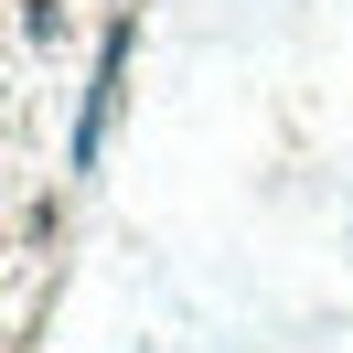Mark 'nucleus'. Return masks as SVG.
<instances>
[{"label":"nucleus","mask_w":353,"mask_h":353,"mask_svg":"<svg viewBox=\"0 0 353 353\" xmlns=\"http://www.w3.org/2000/svg\"><path fill=\"white\" fill-rule=\"evenodd\" d=\"M118 65H129V32H108V65H97V97H86V129H75V161L108 150V118H118Z\"/></svg>","instance_id":"nucleus-1"}]
</instances>
